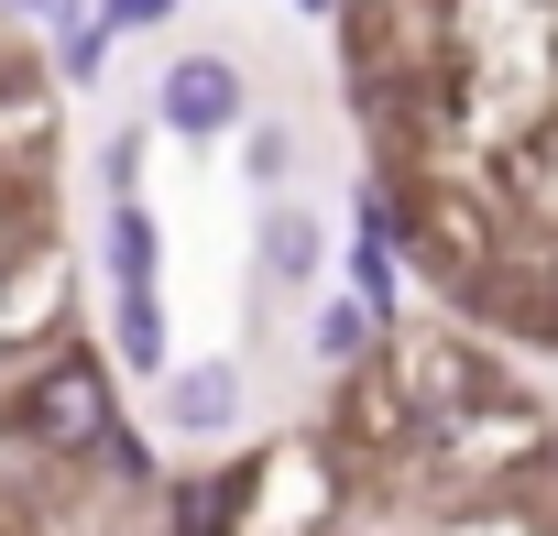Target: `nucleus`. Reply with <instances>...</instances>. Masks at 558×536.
Returning <instances> with one entry per match:
<instances>
[{"label": "nucleus", "instance_id": "obj_14", "mask_svg": "<svg viewBox=\"0 0 558 536\" xmlns=\"http://www.w3.org/2000/svg\"><path fill=\"white\" fill-rule=\"evenodd\" d=\"M99 175H110V197H132V175H143V143H132V132H121V143H110V154H99Z\"/></svg>", "mask_w": 558, "mask_h": 536}, {"label": "nucleus", "instance_id": "obj_12", "mask_svg": "<svg viewBox=\"0 0 558 536\" xmlns=\"http://www.w3.org/2000/svg\"><path fill=\"white\" fill-rule=\"evenodd\" d=\"M99 471H110V482H121V492H154V449H143V438H132V427H121V438H110V449H99Z\"/></svg>", "mask_w": 558, "mask_h": 536}, {"label": "nucleus", "instance_id": "obj_2", "mask_svg": "<svg viewBox=\"0 0 558 536\" xmlns=\"http://www.w3.org/2000/svg\"><path fill=\"white\" fill-rule=\"evenodd\" d=\"M154 121L175 132V143H219V132H252V77L230 66V56H175L165 77H154Z\"/></svg>", "mask_w": 558, "mask_h": 536}, {"label": "nucleus", "instance_id": "obj_3", "mask_svg": "<svg viewBox=\"0 0 558 536\" xmlns=\"http://www.w3.org/2000/svg\"><path fill=\"white\" fill-rule=\"evenodd\" d=\"M263 471H274V460L175 471V482H165V536H241V525H252V503H263Z\"/></svg>", "mask_w": 558, "mask_h": 536}, {"label": "nucleus", "instance_id": "obj_15", "mask_svg": "<svg viewBox=\"0 0 558 536\" xmlns=\"http://www.w3.org/2000/svg\"><path fill=\"white\" fill-rule=\"evenodd\" d=\"M296 12H340V0H296Z\"/></svg>", "mask_w": 558, "mask_h": 536}, {"label": "nucleus", "instance_id": "obj_9", "mask_svg": "<svg viewBox=\"0 0 558 536\" xmlns=\"http://www.w3.org/2000/svg\"><path fill=\"white\" fill-rule=\"evenodd\" d=\"M99 66H110V23L77 12V0H56V77L66 88H99Z\"/></svg>", "mask_w": 558, "mask_h": 536}, {"label": "nucleus", "instance_id": "obj_8", "mask_svg": "<svg viewBox=\"0 0 558 536\" xmlns=\"http://www.w3.org/2000/svg\"><path fill=\"white\" fill-rule=\"evenodd\" d=\"M373 340H384V318H373L362 296H318V318H307V351H318L329 373H351V362H373Z\"/></svg>", "mask_w": 558, "mask_h": 536}, {"label": "nucleus", "instance_id": "obj_5", "mask_svg": "<svg viewBox=\"0 0 558 536\" xmlns=\"http://www.w3.org/2000/svg\"><path fill=\"white\" fill-rule=\"evenodd\" d=\"M252 263H263L274 296L318 285V275H329V219H318L307 197H263V219H252Z\"/></svg>", "mask_w": 558, "mask_h": 536}, {"label": "nucleus", "instance_id": "obj_16", "mask_svg": "<svg viewBox=\"0 0 558 536\" xmlns=\"http://www.w3.org/2000/svg\"><path fill=\"white\" fill-rule=\"evenodd\" d=\"M547 318H558V275H547Z\"/></svg>", "mask_w": 558, "mask_h": 536}, {"label": "nucleus", "instance_id": "obj_11", "mask_svg": "<svg viewBox=\"0 0 558 536\" xmlns=\"http://www.w3.org/2000/svg\"><path fill=\"white\" fill-rule=\"evenodd\" d=\"M351 296L373 307V318H395L405 296H395V241H351Z\"/></svg>", "mask_w": 558, "mask_h": 536}, {"label": "nucleus", "instance_id": "obj_13", "mask_svg": "<svg viewBox=\"0 0 558 536\" xmlns=\"http://www.w3.org/2000/svg\"><path fill=\"white\" fill-rule=\"evenodd\" d=\"M99 23H110V34H165L175 0H99Z\"/></svg>", "mask_w": 558, "mask_h": 536}, {"label": "nucleus", "instance_id": "obj_6", "mask_svg": "<svg viewBox=\"0 0 558 536\" xmlns=\"http://www.w3.org/2000/svg\"><path fill=\"white\" fill-rule=\"evenodd\" d=\"M110 296H165V230L143 197H110Z\"/></svg>", "mask_w": 558, "mask_h": 536}, {"label": "nucleus", "instance_id": "obj_17", "mask_svg": "<svg viewBox=\"0 0 558 536\" xmlns=\"http://www.w3.org/2000/svg\"><path fill=\"white\" fill-rule=\"evenodd\" d=\"M23 12H56V0H23Z\"/></svg>", "mask_w": 558, "mask_h": 536}, {"label": "nucleus", "instance_id": "obj_4", "mask_svg": "<svg viewBox=\"0 0 558 536\" xmlns=\"http://www.w3.org/2000/svg\"><path fill=\"white\" fill-rule=\"evenodd\" d=\"M241 405H252V373H241V362H175V373L154 383V416H165L175 438H230Z\"/></svg>", "mask_w": 558, "mask_h": 536}, {"label": "nucleus", "instance_id": "obj_7", "mask_svg": "<svg viewBox=\"0 0 558 536\" xmlns=\"http://www.w3.org/2000/svg\"><path fill=\"white\" fill-rule=\"evenodd\" d=\"M110 351H121V373H175V340H165V296H110Z\"/></svg>", "mask_w": 558, "mask_h": 536}, {"label": "nucleus", "instance_id": "obj_1", "mask_svg": "<svg viewBox=\"0 0 558 536\" xmlns=\"http://www.w3.org/2000/svg\"><path fill=\"white\" fill-rule=\"evenodd\" d=\"M12 438H23V449H45V460H99V449L121 438L110 362H99V351H77V340L34 351V362H23V383H12Z\"/></svg>", "mask_w": 558, "mask_h": 536}, {"label": "nucleus", "instance_id": "obj_10", "mask_svg": "<svg viewBox=\"0 0 558 536\" xmlns=\"http://www.w3.org/2000/svg\"><path fill=\"white\" fill-rule=\"evenodd\" d=\"M241 165H252V186L286 197V175H296V132H286V121H252V132H241Z\"/></svg>", "mask_w": 558, "mask_h": 536}]
</instances>
